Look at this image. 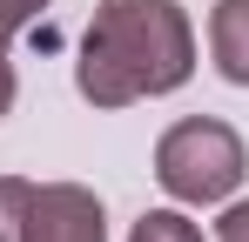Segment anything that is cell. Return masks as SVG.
Returning a JSON list of instances; mask_svg holds the SVG:
<instances>
[{
	"label": "cell",
	"instance_id": "cell-1",
	"mask_svg": "<svg viewBox=\"0 0 249 242\" xmlns=\"http://www.w3.org/2000/svg\"><path fill=\"white\" fill-rule=\"evenodd\" d=\"M196 74V27L175 0H101L74 54V87L94 108L175 94Z\"/></svg>",
	"mask_w": 249,
	"mask_h": 242
},
{
	"label": "cell",
	"instance_id": "cell-2",
	"mask_svg": "<svg viewBox=\"0 0 249 242\" xmlns=\"http://www.w3.org/2000/svg\"><path fill=\"white\" fill-rule=\"evenodd\" d=\"M249 175V148L229 121L189 115L155 141V182L168 189V202H229Z\"/></svg>",
	"mask_w": 249,
	"mask_h": 242
},
{
	"label": "cell",
	"instance_id": "cell-3",
	"mask_svg": "<svg viewBox=\"0 0 249 242\" xmlns=\"http://www.w3.org/2000/svg\"><path fill=\"white\" fill-rule=\"evenodd\" d=\"M20 242H108L101 195L81 182H34V208H27Z\"/></svg>",
	"mask_w": 249,
	"mask_h": 242
},
{
	"label": "cell",
	"instance_id": "cell-4",
	"mask_svg": "<svg viewBox=\"0 0 249 242\" xmlns=\"http://www.w3.org/2000/svg\"><path fill=\"white\" fill-rule=\"evenodd\" d=\"M209 54L229 87H249V0H215L209 7Z\"/></svg>",
	"mask_w": 249,
	"mask_h": 242
},
{
	"label": "cell",
	"instance_id": "cell-5",
	"mask_svg": "<svg viewBox=\"0 0 249 242\" xmlns=\"http://www.w3.org/2000/svg\"><path fill=\"white\" fill-rule=\"evenodd\" d=\"M128 242H202V229H196L182 208H148V215L128 229Z\"/></svg>",
	"mask_w": 249,
	"mask_h": 242
},
{
	"label": "cell",
	"instance_id": "cell-6",
	"mask_svg": "<svg viewBox=\"0 0 249 242\" xmlns=\"http://www.w3.org/2000/svg\"><path fill=\"white\" fill-rule=\"evenodd\" d=\"M27 208H34V182L27 175H0V242H20Z\"/></svg>",
	"mask_w": 249,
	"mask_h": 242
},
{
	"label": "cell",
	"instance_id": "cell-7",
	"mask_svg": "<svg viewBox=\"0 0 249 242\" xmlns=\"http://www.w3.org/2000/svg\"><path fill=\"white\" fill-rule=\"evenodd\" d=\"M41 7H47V0H0V47L20 34V27H27V20H34Z\"/></svg>",
	"mask_w": 249,
	"mask_h": 242
},
{
	"label": "cell",
	"instance_id": "cell-8",
	"mask_svg": "<svg viewBox=\"0 0 249 242\" xmlns=\"http://www.w3.org/2000/svg\"><path fill=\"white\" fill-rule=\"evenodd\" d=\"M215 242H249V202H229L215 215Z\"/></svg>",
	"mask_w": 249,
	"mask_h": 242
},
{
	"label": "cell",
	"instance_id": "cell-9",
	"mask_svg": "<svg viewBox=\"0 0 249 242\" xmlns=\"http://www.w3.org/2000/svg\"><path fill=\"white\" fill-rule=\"evenodd\" d=\"M14 94H20V81H14V61H7V47H0V115L14 108Z\"/></svg>",
	"mask_w": 249,
	"mask_h": 242
}]
</instances>
